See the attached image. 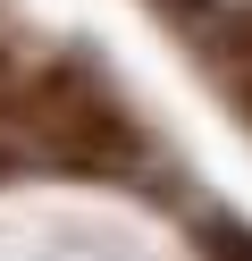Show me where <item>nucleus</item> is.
I'll return each instance as SVG.
<instances>
[{"label": "nucleus", "mask_w": 252, "mask_h": 261, "mask_svg": "<svg viewBox=\"0 0 252 261\" xmlns=\"http://www.w3.org/2000/svg\"><path fill=\"white\" fill-rule=\"evenodd\" d=\"M227 93H235V110H244V126H252V42L227 51Z\"/></svg>", "instance_id": "obj_2"}, {"label": "nucleus", "mask_w": 252, "mask_h": 261, "mask_svg": "<svg viewBox=\"0 0 252 261\" xmlns=\"http://www.w3.org/2000/svg\"><path fill=\"white\" fill-rule=\"evenodd\" d=\"M0 135H17L25 152L59 160V169H126L143 143L134 126L109 110V93L76 68H34V76H0Z\"/></svg>", "instance_id": "obj_1"}]
</instances>
